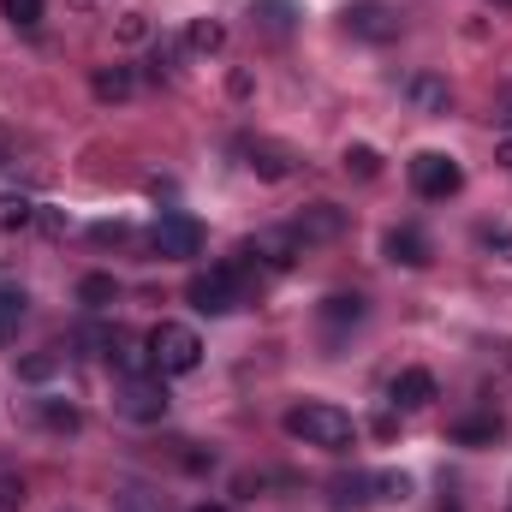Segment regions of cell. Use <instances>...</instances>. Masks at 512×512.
<instances>
[{
  "mask_svg": "<svg viewBox=\"0 0 512 512\" xmlns=\"http://www.w3.org/2000/svg\"><path fill=\"white\" fill-rule=\"evenodd\" d=\"M495 161H501V167L512 173V143H501V149H495Z\"/></svg>",
  "mask_w": 512,
  "mask_h": 512,
  "instance_id": "cell-31",
  "label": "cell"
},
{
  "mask_svg": "<svg viewBox=\"0 0 512 512\" xmlns=\"http://www.w3.org/2000/svg\"><path fill=\"white\" fill-rule=\"evenodd\" d=\"M197 512H227V507H197Z\"/></svg>",
  "mask_w": 512,
  "mask_h": 512,
  "instance_id": "cell-33",
  "label": "cell"
},
{
  "mask_svg": "<svg viewBox=\"0 0 512 512\" xmlns=\"http://www.w3.org/2000/svg\"><path fill=\"white\" fill-rule=\"evenodd\" d=\"M114 512H149V507H143V501H131V495H120V501H114Z\"/></svg>",
  "mask_w": 512,
  "mask_h": 512,
  "instance_id": "cell-30",
  "label": "cell"
},
{
  "mask_svg": "<svg viewBox=\"0 0 512 512\" xmlns=\"http://www.w3.org/2000/svg\"><path fill=\"white\" fill-rule=\"evenodd\" d=\"M90 90H96V102H131L137 96V78H131V66H96Z\"/></svg>",
  "mask_w": 512,
  "mask_h": 512,
  "instance_id": "cell-14",
  "label": "cell"
},
{
  "mask_svg": "<svg viewBox=\"0 0 512 512\" xmlns=\"http://www.w3.org/2000/svg\"><path fill=\"white\" fill-rule=\"evenodd\" d=\"M120 417H131V423H161L167 417V387H161V376H131L120 387Z\"/></svg>",
  "mask_w": 512,
  "mask_h": 512,
  "instance_id": "cell-6",
  "label": "cell"
},
{
  "mask_svg": "<svg viewBox=\"0 0 512 512\" xmlns=\"http://www.w3.org/2000/svg\"><path fill=\"white\" fill-rule=\"evenodd\" d=\"M143 36H149L143 12H126V18H120V42H143Z\"/></svg>",
  "mask_w": 512,
  "mask_h": 512,
  "instance_id": "cell-27",
  "label": "cell"
},
{
  "mask_svg": "<svg viewBox=\"0 0 512 512\" xmlns=\"http://www.w3.org/2000/svg\"><path fill=\"white\" fill-rule=\"evenodd\" d=\"M126 233H131L126 221H96V227H90V239H96V245H120Z\"/></svg>",
  "mask_w": 512,
  "mask_h": 512,
  "instance_id": "cell-25",
  "label": "cell"
},
{
  "mask_svg": "<svg viewBox=\"0 0 512 512\" xmlns=\"http://www.w3.org/2000/svg\"><path fill=\"white\" fill-rule=\"evenodd\" d=\"M346 173H358V179H376V173H382V155H376L370 143H352V149H346Z\"/></svg>",
  "mask_w": 512,
  "mask_h": 512,
  "instance_id": "cell-22",
  "label": "cell"
},
{
  "mask_svg": "<svg viewBox=\"0 0 512 512\" xmlns=\"http://www.w3.org/2000/svg\"><path fill=\"white\" fill-rule=\"evenodd\" d=\"M382 251H387V262H399V268H429V256H435L417 227H393L382 239Z\"/></svg>",
  "mask_w": 512,
  "mask_h": 512,
  "instance_id": "cell-12",
  "label": "cell"
},
{
  "mask_svg": "<svg viewBox=\"0 0 512 512\" xmlns=\"http://www.w3.org/2000/svg\"><path fill=\"white\" fill-rule=\"evenodd\" d=\"M251 262H262L268 274H286L292 268V256H298V239H292V227H280V233H256L251 245H245Z\"/></svg>",
  "mask_w": 512,
  "mask_h": 512,
  "instance_id": "cell-10",
  "label": "cell"
},
{
  "mask_svg": "<svg viewBox=\"0 0 512 512\" xmlns=\"http://www.w3.org/2000/svg\"><path fill=\"white\" fill-rule=\"evenodd\" d=\"M42 12H48L42 0H0V18H6L12 30H36V24H42Z\"/></svg>",
  "mask_w": 512,
  "mask_h": 512,
  "instance_id": "cell-19",
  "label": "cell"
},
{
  "mask_svg": "<svg viewBox=\"0 0 512 512\" xmlns=\"http://www.w3.org/2000/svg\"><path fill=\"white\" fill-rule=\"evenodd\" d=\"M54 370H60V352H42V358H24V364H18L24 382H48Z\"/></svg>",
  "mask_w": 512,
  "mask_h": 512,
  "instance_id": "cell-24",
  "label": "cell"
},
{
  "mask_svg": "<svg viewBox=\"0 0 512 512\" xmlns=\"http://www.w3.org/2000/svg\"><path fill=\"white\" fill-rule=\"evenodd\" d=\"M185 42H191L197 54H221V48H227V30H221L215 18H197V24L185 30Z\"/></svg>",
  "mask_w": 512,
  "mask_h": 512,
  "instance_id": "cell-17",
  "label": "cell"
},
{
  "mask_svg": "<svg viewBox=\"0 0 512 512\" xmlns=\"http://www.w3.org/2000/svg\"><path fill=\"white\" fill-rule=\"evenodd\" d=\"M12 161H18V143H12V137H6V126H0V173H6V167H12Z\"/></svg>",
  "mask_w": 512,
  "mask_h": 512,
  "instance_id": "cell-29",
  "label": "cell"
},
{
  "mask_svg": "<svg viewBox=\"0 0 512 512\" xmlns=\"http://www.w3.org/2000/svg\"><path fill=\"white\" fill-rule=\"evenodd\" d=\"M114 298H120L114 274H84V280H78V304H90V310H108Z\"/></svg>",
  "mask_w": 512,
  "mask_h": 512,
  "instance_id": "cell-16",
  "label": "cell"
},
{
  "mask_svg": "<svg viewBox=\"0 0 512 512\" xmlns=\"http://www.w3.org/2000/svg\"><path fill=\"white\" fill-rule=\"evenodd\" d=\"M245 167H251L256 179H268V185H280V179H292V149H280V143H245Z\"/></svg>",
  "mask_w": 512,
  "mask_h": 512,
  "instance_id": "cell-13",
  "label": "cell"
},
{
  "mask_svg": "<svg viewBox=\"0 0 512 512\" xmlns=\"http://www.w3.org/2000/svg\"><path fill=\"white\" fill-rule=\"evenodd\" d=\"M364 316H370V304H364L358 292H334V298H322V334H328V346H340V334L358 328Z\"/></svg>",
  "mask_w": 512,
  "mask_h": 512,
  "instance_id": "cell-9",
  "label": "cell"
},
{
  "mask_svg": "<svg viewBox=\"0 0 512 512\" xmlns=\"http://www.w3.org/2000/svg\"><path fill=\"white\" fill-rule=\"evenodd\" d=\"M501 120H507V131H512V102H507V114H501Z\"/></svg>",
  "mask_w": 512,
  "mask_h": 512,
  "instance_id": "cell-32",
  "label": "cell"
},
{
  "mask_svg": "<svg viewBox=\"0 0 512 512\" xmlns=\"http://www.w3.org/2000/svg\"><path fill=\"white\" fill-rule=\"evenodd\" d=\"M435 399V376L429 370H399L393 382H387V405L393 411H423Z\"/></svg>",
  "mask_w": 512,
  "mask_h": 512,
  "instance_id": "cell-11",
  "label": "cell"
},
{
  "mask_svg": "<svg viewBox=\"0 0 512 512\" xmlns=\"http://www.w3.org/2000/svg\"><path fill=\"white\" fill-rule=\"evenodd\" d=\"M405 90H411V102H417L423 114H447V108H453V90H447V84H441L435 72H417V78H411Z\"/></svg>",
  "mask_w": 512,
  "mask_h": 512,
  "instance_id": "cell-15",
  "label": "cell"
},
{
  "mask_svg": "<svg viewBox=\"0 0 512 512\" xmlns=\"http://www.w3.org/2000/svg\"><path fill=\"white\" fill-rule=\"evenodd\" d=\"M286 435L304 441V447H322V453H346V447H358V423H352V411H340V405H328V399H304V405H292V411H286Z\"/></svg>",
  "mask_w": 512,
  "mask_h": 512,
  "instance_id": "cell-1",
  "label": "cell"
},
{
  "mask_svg": "<svg viewBox=\"0 0 512 512\" xmlns=\"http://www.w3.org/2000/svg\"><path fill=\"white\" fill-rule=\"evenodd\" d=\"M411 191L429 197V203H447V197L465 191V167L441 149H423V155H411Z\"/></svg>",
  "mask_w": 512,
  "mask_h": 512,
  "instance_id": "cell-4",
  "label": "cell"
},
{
  "mask_svg": "<svg viewBox=\"0 0 512 512\" xmlns=\"http://www.w3.org/2000/svg\"><path fill=\"white\" fill-rule=\"evenodd\" d=\"M477 239H483L489 251H501V256H507V262H512V227H483Z\"/></svg>",
  "mask_w": 512,
  "mask_h": 512,
  "instance_id": "cell-26",
  "label": "cell"
},
{
  "mask_svg": "<svg viewBox=\"0 0 512 512\" xmlns=\"http://www.w3.org/2000/svg\"><path fill=\"white\" fill-rule=\"evenodd\" d=\"M36 221V203L30 197H0V233H24Z\"/></svg>",
  "mask_w": 512,
  "mask_h": 512,
  "instance_id": "cell-18",
  "label": "cell"
},
{
  "mask_svg": "<svg viewBox=\"0 0 512 512\" xmlns=\"http://www.w3.org/2000/svg\"><path fill=\"white\" fill-rule=\"evenodd\" d=\"M143 346H149L155 376H191V370L203 364V340H197V328H185V322H155Z\"/></svg>",
  "mask_w": 512,
  "mask_h": 512,
  "instance_id": "cell-2",
  "label": "cell"
},
{
  "mask_svg": "<svg viewBox=\"0 0 512 512\" xmlns=\"http://www.w3.org/2000/svg\"><path fill=\"white\" fill-rule=\"evenodd\" d=\"M149 251L161 256V262H185V256L203 251V227L191 221V215H179V209H167L155 227H149Z\"/></svg>",
  "mask_w": 512,
  "mask_h": 512,
  "instance_id": "cell-5",
  "label": "cell"
},
{
  "mask_svg": "<svg viewBox=\"0 0 512 512\" xmlns=\"http://www.w3.org/2000/svg\"><path fill=\"white\" fill-rule=\"evenodd\" d=\"M185 298L203 310V316H233L245 304V274L239 268H203L185 280Z\"/></svg>",
  "mask_w": 512,
  "mask_h": 512,
  "instance_id": "cell-3",
  "label": "cell"
},
{
  "mask_svg": "<svg viewBox=\"0 0 512 512\" xmlns=\"http://www.w3.org/2000/svg\"><path fill=\"white\" fill-rule=\"evenodd\" d=\"M36 411H42V423H48V429H60V435H72V429L84 423V417H78V405H60V399H42Z\"/></svg>",
  "mask_w": 512,
  "mask_h": 512,
  "instance_id": "cell-21",
  "label": "cell"
},
{
  "mask_svg": "<svg viewBox=\"0 0 512 512\" xmlns=\"http://www.w3.org/2000/svg\"><path fill=\"white\" fill-rule=\"evenodd\" d=\"M340 233H346V209H340V203H310V209L292 221L298 251H304V245H334Z\"/></svg>",
  "mask_w": 512,
  "mask_h": 512,
  "instance_id": "cell-7",
  "label": "cell"
},
{
  "mask_svg": "<svg viewBox=\"0 0 512 512\" xmlns=\"http://www.w3.org/2000/svg\"><path fill=\"white\" fill-rule=\"evenodd\" d=\"M24 316V292L18 286H0V340H12V322Z\"/></svg>",
  "mask_w": 512,
  "mask_h": 512,
  "instance_id": "cell-23",
  "label": "cell"
},
{
  "mask_svg": "<svg viewBox=\"0 0 512 512\" xmlns=\"http://www.w3.org/2000/svg\"><path fill=\"white\" fill-rule=\"evenodd\" d=\"M453 441L477 447V441H501V417H471V423H453Z\"/></svg>",
  "mask_w": 512,
  "mask_h": 512,
  "instance_id": "cell-20",
  "label": "cell"
},
{
  "mask_svg": "<svg viewBox=\"0 0 512 512\" xmlns=\"http://www.w3.org/2000/svg\"><path fill=\"white\" fill-rule=\"evenodd\" d=\"M346 30L364 36V42H393L399 36V12L382 6V0H352L346 6Z\"/></svg>",
  "mask_w": 512,
  "mask_h": 512,
  "instance_id": "cell-8",
  "label": "cell"
},
{
  "mask_svg": "<svg viewBox=\"0 0 512 512\" xmlns=\"http://www.w3.org/2000/svg\"><path fill=\"white\" fill-rule=\"evenodd\" d=\"M18 501H24V483L18 477H0V512H12Z\"/></svg>",
  "mask_w": 512,
  "mask_h": 512,
  "instance_id": "cell-28",
  "label": "cell"
}]
</instances>
